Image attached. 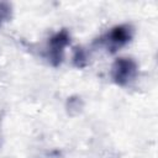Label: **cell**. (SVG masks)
I'll use <instances>...</instances> for the list:
<instances>
[{
  "instance_id": "cell-1",
  "label": "cell",
  "mask_w": 158,
  "mask_h": 158,
  "mask_svg": "<svg viewBox=\"0 0 158 158\" xmlns=\"http://www.w3.org/2000/svg\"><path fill=\"white\" fill-rule=\"evenodd\" d=\"M136 74V64L127 58H120L112 67V77L118 84L128 83Z\"/></svg>"
},
{
  "instance_id": "cell-2",
  "label": "cell",
  "mask_w": 158,
  "mask_h": 158,
  "mask_svg": "<svg viewBox=\"0 0 158 158\" xmlns=\"http://www.w3.org/2000/svg\"><path fill=\"white\" fill-rule=\"evenodd\" d=\"M131 35H130V30L127 27L120 26L114 28L109 35H107V41L110 42V44L112 47H120L122 44H125L128 40H130Z\"/></svg>"
}]
</instances>
